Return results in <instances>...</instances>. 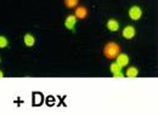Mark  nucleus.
Listing matches in <instances>:
<instances>
[{"label":"nucleus","instance_id":"obj_1","mask_svg":"<svg viewBox=\"0 0 158 115\" xmlns=\"http://www.w3.org/2000/svg\"><path fill=\"white\" fill-rule=\"evenodd\" d=\"M120 52V46L114 41H108L103 46V55L107 59H116Z\"/></svg>","mask_w":158,"mask_h":115},{"label":"nucleus","instance_id":"obj_2","mask_svg":"<svg viewBox=\"0 0 158 115\" xmlns=\"http://www.w3.org/2000/svg\"><path fill=\"white\" fill-rule=\"evenodd\" d=\"M128 15H129L130 19H133V21H139V19L142 17V9H141L140 6H138V5H133V6L129 9Z\"/></svg>","mask_w":158,"mask_h":115},{"label":"nucleus","instance_id":"obj_3","mask_svg":"<svg viewBox=\"0 0 158 115\" xmlns=\"http://www.w3.org/2000/svg\"><path fill=\"white\" fill-rule=\"evenodd\" d=\"M136 35V29H135V27L134 26H125L124 28H123V30H122V37L124 39H127V40H131V39H134V37Z\"/></svg>","mask_w":158,"mask_h":115},{"label":"nucleus","instance_id":"obj_4","mask_svg":"<svg viewBox=\"0 0 158 115\" xmlns=\"http://www.w3.org/2000/svg\"><path fill=\"white\" fill-rule=\"evenodd\" d=\"M77 22H78V18L74 16V15H68L66 19H64V27L69 30H74L76 26H77Z\"/></svg>","mask_w":158,"mask_h":115},{"label":"nucleus","instance_id":"obj_5","mask_svg":"<svg viewBox=\"0 0 158 115\" xmlns=\"http://www.w3.org/2000/svg\"><path fill=\"white\" fill-rule=\"evenodd\" d=\"M122 69H123V68L119 65L117 62H113V63H111V65H110V70H111V73H112L113 77H124V74H123Z\"/></svg>","mask_w":158,"mask_h":115},{"label":"nucleus","instance_id":"obj_6","mask_svg":"<svg viewBox=\"0 0 158 115\" xmlns=\"http://www.w3.org/2000/svg\"><path fill=\"white\" fill-rule=\"evenodd\" d=\"M106 27H107V29H108L110 32L116 33V32L119 30V27H120V26H119V22L116 18H110L106 22Z\"/></svg>","mask_w":158,"mask_h":115},{"label":"nucleus","instance_id":"obj_7","mask_svg":"<svg viewBox=\"0 0 158 115\" xmlns=\"http://www.w3.org/2000/svg\"><path fill=\"white\" fill-rule=\"evenodd\" d=\"M116 62L118 63L122 68H124V67H127V65L129 64L130 59H129V56H128L127 54H122V52H119V55L116 57Z\"/></svg>","mask_w":158,"mask_h":115},{"label":"nucleus","instance_id":"obj_8","mask_svg":"<svg viewBox=\"0 0 158 115\" xmlns=\"http://www.w3.org/2000/svg\"><path fill=\"white\" fill-rule=\"evenodd\" d=\"M74 16L78 19H84L88 16V9H86L85 6H77V7H76Z\"/></svg>","mask_w":158,"mask_h":115},{"label":"nucleus","instance_id":"obj_9","mask_svg":"<svg viewBox=\"0 0 158 115\" xmlns=\"http://www.w3.org/2000/svg\"><path fill=\"white\" fill-rule=\"evenodd\" d=\"M23 42H24V45H26L27 47H32V46L35 45V38H34L33 34L27 33V34L23 35Z\"/></svg>","mask_w":158,"mask_h":115},{"label":"nucleus","instance_id":"obj_10","mask_svg":"<svg viewBox=\"0 0 158 115\" xmlns=\"http://www.w3.org/2000/svg\"><path fill=\"white\" fill-rule=\"evenodd\" d=\"M139 75V69L136 67H129L128 69H127V72H125V77H136Z\"/></svg>","mask_w":158,"mask_h":115},{"label":"nucleus","instance_id":"obj_11","mask_svg":"<svg viewBox=\"0 0 158 115\" xmlns=\"http://www.w3.org/2000/svg\"><path fill=\"white\" fill-rule=\"evenodd\" d=\"M66 7L68 9H73V7H77L79 4V0H63Z\"/></svg>","mask_w":158,"mask_h":115},{"label":"nucleus","instance_id":"obj_12","mask_svg":"<svg viewBox=\"0 0 158 115\" xmlns=\"http://www.w3.org/2000/svg\"><path fill=\"white\" fill-rule=\"evenodd\" d=\"M9 39L6 38V37H4V35H0V49H5V47H7L9 46Z\"/></svg>","mask_w":158,"mask_h":115},{"label":"nucleus","instance_id":"obj_13","mask_svg":"<svg viewBox=\"0 0 158 115\" xmlns=\"http://www.w3.org/2000/svg\"><path fill=\"white\" fill-rule=\"evenodd\" d=\"M2 77H4V72L0 70V79H2Z\"/></svg>","mask_w":158,"mask_h":115},{"label":"nucleus","instance_id":"obj_14","mask_svg":"<svg viewBox=\"0 0 158 115\" xmlns=\"http://www.w3.org/2000/svg\"><path fill=\"white\" fill-rule=\"evenodd\" d=\"M0 63H1V58H0Z\"/></svg>","mask_w":158,"mask_h":115}]
</instances>
